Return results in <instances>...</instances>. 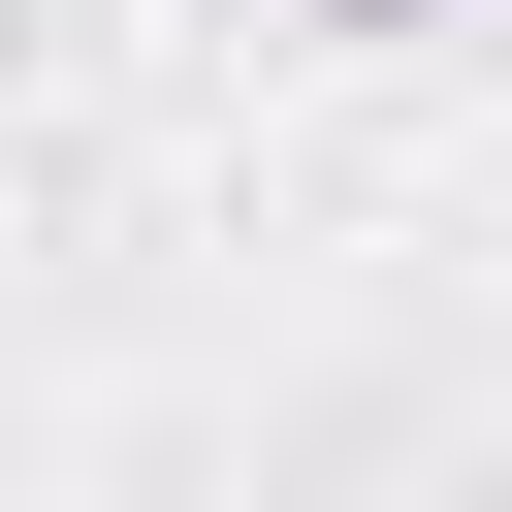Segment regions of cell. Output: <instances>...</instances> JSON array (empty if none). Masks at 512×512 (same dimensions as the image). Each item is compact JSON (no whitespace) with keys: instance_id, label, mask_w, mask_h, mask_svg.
<instances>
[{"instance_id":"1","label":"cell","mask_w":512,"mask_h":512,"mask_svg":"<svg viewBox=\"0 0 512 512\" xmlns=\"http://www.w3.org/2000/svg\"><path fill=\"white\" fill-rule=\"evenodd\" d=\"M352 32H416V0H352Z\"/></svg>"}]
</instances>
